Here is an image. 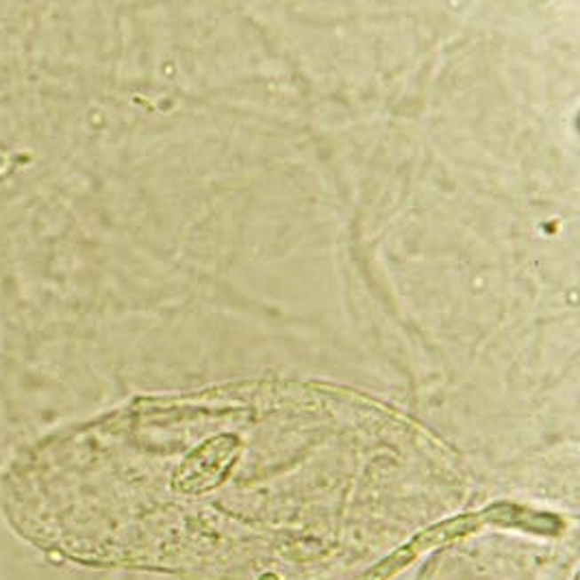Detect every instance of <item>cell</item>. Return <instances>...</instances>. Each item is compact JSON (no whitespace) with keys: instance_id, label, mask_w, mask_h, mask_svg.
<instances>
[{"instance_id":"1","label":"cell","mask_w":580,"mask_h":580,"mask_svg":"<svg viewBox=\"0 0 580 580\" xmlns=\"http://www.w3.org/2000/svg\"><path fill=\"white\" fill-rule=\"evenodd\" d=\"M242 443L233 435H220L209 440L194 450L187 461L179 467L177 485L185 491H207L224 481L226 472L235 463Z\"/></svg>"}]
</instances>
